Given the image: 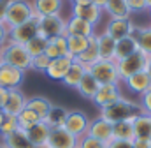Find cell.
<instances>
[{
	"instance_id": "cell-18",
	"label": "cell",
	"mask_w": 151,
	"mask_h": 148,
	"mask_svg": "<svg viewBox=\"0 0 151 148\" xmlns=\"http://www.w3.org/2000/svg\"><path fill=\"white\" fill-rule=\"evenodd\" d=\"M65 36H79V37H91L95 36V27L81 18L70 16L67 21V30Z\"/></svg>"
},
{
	"instance_id": "cell-19",
	"label": "cell",
	"mask_w": 151,
	"mask_h": 148,
	"mask_svg": "<svg viewBox=\"0 0 151 148\" xmlns=\"http://www.w3.org/2000/svg\"><path fill=\"white\" fill-rule=\"evenodd\" d=\"M49 132H51V129L40 120V122L35 123L32 129L27 131V136H28L30 143L35 148H46L47 147V139H49Z\"/></svg>"
},
{
	"instance_id": "cell-23",
	"label": "cell",
	"mask_w": 151,
	"mask_h": 148,
	"mask_svg": "<svg viewBox=\"0 0 151 148\" xmlns=\"http://www.w3.org/2000/svg\"><path fill=\"white\" fill-rule=\"evenodd\" d=\"M63 0H34L32 7L37 16H53L60 14Z\"/></svg>"
},
{
	"instance_id": "cell-38",
	"label": "cell",
	"mask_w": 151,
	"mask_h": 148,
	"mask_svg": "<svg viewBox=\"0 0 151 148\" xmlns=\"http://www.w3.org/2000/svg\"><path fill=\"white\" fill-rule=\"evenodd\" d=\"M49 62H51V58L46 57V55L42 53V55H39V57H34V58H32V65H30V69H32V71H37V73H46Z\"/></svg>"
},
{
	"instance_id": "cell-43",
	"label": "cell",
	"mask_w": 151,
	"mask_h": 148,
	"mask_svg": "<svg viewBox=\"0 0 151 148\" xmlns=\"http://www.w3.org/2000/svg\"><path fill=\"white\" fill-rule=\"evenodd\" d=\"M7 39H9V28L4 23H0V48L7 42Z\"/></svg>"
},
{
	"instance_id": "cell-8",
	"label": "cell",
	"mask_w": 151,
	"mask_h": 148,
	"mask_svg": "<svg viewBox=\"0 0 151 148\" xmlns=\"http://www.w3.org/2000/svg\"><path fill=\"white\" fill-rule=\"evenodd\" d=\"M88 127H90V118L83 111H69L67 120L63 123L65 131H69L72 136L81 139V138H84L88 134Z\"/></svg>"
},
{
	"instance_id": "cell-26",
	"label": "cell",
	"mask_w": 151,
	"mask_h": 148,
	"mask_svg": "<svg viewBox=\"0 0 151 148\" xmlns=\"http://www.w3.org/2000/svg\"><path fill=\"white\" fill-rule=\"evenodd\" d=\"M4 147L5 148H35L30 143V139L27 136V131H23V129H18L12 134L5 136L4 138Z\"/></svg>"
},
{
	"instance_id": "cell-22",
	"label": "cell",
	"mask_w": 151,
	"mask_h": 148,
	"mask_svg": "<svg viewBox=\"0 0 151 148\" xmlns=\"http://www.w3.org/2000/svg\"><path fill=\"white\" fill-rule=\"evenodd\" d=\"M134 136L137 139H151V115L141 113L132 120Z\"/></svg>"
},
{
	"instance_id": "cell-33",
	"label": "cell",
	"mask_w": 151,
	"mask_h": 148,
	"mask_svg": "<svg viewBox=\"0 0 151 148\" xmlns=\"http://www.w3.org/2000/svg\"><path fill=\"white\" fill-rule=\"evenodd\" d=\"M67 37V49H69V55L70 57H79L84 49H86V46H88V41H90V37H79V36H65Z\"/></svg>"
},
{
	"instance_id": "cell-34",
	"label": "cell",
	"mask_w": 151,
	"mask_h": 148,
	"mask_svg": "<svg viewBox=\"0 0 151 148\" xmlns=\"http://www.w3.org/2000/svg\"><path fill=\"white\" fill-rule=\"evenodd\" d=\"M134 37L137 41V46L142 53L151 57V27L150 28H135Z\"/></svg>"
},
{
	"instance_id": "cell-16",
	"label": "cell",
	"mask_w": 151,
	"mask_h": 148,
	"mask_svg": "<svg viewBox=\"0 0 151 148\" xmlns=\"http://www.w3.org/2000/svg\"><path fill=\"white\" fill-rule=\"evenodd\" d=\"M27 108V97L25 94L19 90V88H14V90H9V97L5 101V106H4V115H9V116H18L21 111Z\"/></svg>"
},
{
	"instance_id": "cell-50",
	"label": "cell",
	"mask_w": 151,
	"mask_h": 148,
	"mask_svg": "<svg viewBox=\"0 0 151 148\" xmlns=\"http://www.w3.org/2000/svg\"><path fill=\"white\" fill-rule=\"evenodd\" d=\"M144 2H146V7H148V9H151V0H144Z\"/></svg>"
},
{
	"instance_id": "cell-49",
	"label": "cell",
	"mask_w": 151,
	"mask_h": 148,
	"mask_svg": "<svg viewBox=\"0 0 151 148\" xmlns=\"http://www.w3.org/2000/svg\"><path fill=\"white\" fill-rule=\"evenodd\" d=\"M4 118H5V115H4V111L0 110V127H2V123H4Z\"/></svg>"
},
{
	"instance_id": "cell-32",
	"label": "cell",
	"mask_w": 151,
	"mask_h": 148,
	"mask_svg": "<svg viewBox=\"0 0 151 148\" xmlns=\"http://www.w3.org/2000/svg\"><path fill=\"white\" fill-rule=\"evenodd\" d=\"M51 102H49V99H46V97H32V99H27V108L28 110H32L34 113H37L39 116H40V120H44L46 118V115L49 113L51 110Z\"/></svg>"
},
{
	"instance_id": "cell-36",
	"label": "cell",
	"mask_w": 151,
	"mask_h": 148,
	"mask_svg": "<svg viewBox=\"0 0 151 148\" xmlns=\"http://www.w3.org/2000/svg\"><path fill=\"white\" fill-rule=\"evenodd\" d=\"M46 46H47V39L42 36H35L32 41H28L27 44H25V48H27V51H28V55L34 58V57H39V55H42L44 51H46Z\"/></svg>"
},
{
	"instance_id": "cell-52",
	"label": "cell",
	"mask_w": 151,
	"mask_h": 148,
	"mask_svg": "<svg viewBox=\"0 0 151 148\" xmlns=\"http://www.w3.org/2000/svg\"><path fill=\"white\" fill-rule=\"evenodd\" d=\"M72 2H81V0H72Z\"/></svg>"
},
{
	"instance_id": "cell-27",
	"label": "cell",
	"mask_w": 151,
	"mask_h": 148,
	"mask_svg": "<svg viewBox=\"0 0 151 148\" xmlns=\"http://www.w3.org/2000/svg\"><path fill=\"white\" fill-rule=\"evenodd\" d=\"M99 83H97V79L90 74V71H86L84 76H83V79H81V83L77 85V92L84 97V99H90V101H93V97H95V94H97V90H99Z\"/></svg>"
},
{
	"instance_id": "cell-25",
	"label": "cell",
	"mask_w": 151,
	"mask_h": 148,
	"mask_svg": "<svg viewBox=\"0 0 151 148\" xmlns=\"http://www.w3.org/2000/svg\"><path fill=\"white\" fill-rule=\"evenodd\" d=\"M67 115H69V111L65 110V108H62V106H51L49 113L46 115V118L42 122L49 129H60V127H63V123L67 120Z\"/></svg>"
},
{
	"instance_id": "cell-54",
	"label": "cell",
	"mask_w": 151,
	"mask_h": 148,
	"mask_svg": "<svg viewBox=\"0 0 151 148\" xmlns=\"http://www.w3.org/2000/svg\"><path fill=\"white\" fill-rule=\"evenodd\" d=\"M150 12H151V9H150Z\"/></svg>"
},
{
	"instance_id": "cell-42",
	"label": "cell",
	"mask_w": 151,
	"mask_h": 148,
	"mask_svg": "<svg viewBox=\"0 0 151 148\" xmlns=\"http://www.w3.org/2000/svg\"><path fill=\"white\" fill-rule=\"evenodd\" d=\"M107 148H134L132 141H119V139H113L111 143H107Z\"/></svg>"
},
{
	"instance_id": "cell-28",
	"label": "cell",
	"mask_w": 151,
	"mask_h": 148,
	"mask_svg": "<svg viewBox=\"0 0 151 148\" xmlns=\"http://www.w3.org/2000/svg\"><path fill=\"white\" fill-rule=\"evenodd\" d=\"M137 49H139V46H137L135 37H134V36L125 37V39H121V41H118V42H116V53H114V58H116V60L127 58V57L134 55Z\"/></svg>"
},
{
	"instance_id": "cell-11",
	"label": "cell",
	"mask_w": 151,
	"mask_h": 148,
	"mask_svg": "<svg viewBox=\"0 0 151 148\" xmlns=\"http://www.w3.org/2000/svg\"><path fill=\"white\" fill-rule=\"evenodd\" d=\"M121 99H123V95H121L118 83H111V85H100L99 86V90L93 97V102L102 110V108H107V106H111Z\"/></svg>"
},
{
	"instance_id": "cell-29",
	"label": "cell",
	"mask_w": 151,
	"mask_h": 148,
	"mask_svg": "<svg viewBox=\"0 0 151 148\" xmlns=\"http://www.w3.org/2000/svg\"><path fill=\"white\" fill-rule=\"evenodd\" d=\"M113 139H119V141H134V125L132 120H123L113 123Z\"/></svg>"
},
{
	"instance_id": "cell-31",
	"label": "cell",
	"mask_w": 151,
	"mask_h": 148,
	"mask_svg": "<svg viewBox=\"0 0 151 148\" xmlns=\"http://www.w3.org/2000/svg\"><path fill=\"white\" fill-rule=\"evenodd\" d=\"M104 11L109 12L111 20L113 18H130V14H132L130 9H128L127 0H107Z\"/></svg>"
},
{
	"instance_id": "cell-12",
	"label": "cell",
	"mask_w": 151,
	"mask_h": 148,
	"mask_svg": "<svg viewBox=\"0 0 151 148\" xmlns=\"http://www.w3.org/2000/svg\"><path fill=\"white\" fill-rule=\"evenodd\" d=\"M23 79H25V71L12 67L9 64L0 65V86H4L7 90H14V88H19Z\"/></svg>"
},
{
	"instance_id": "cell-7",
	"label": "cell",
	"mask_w": 151,
	"mask_h": 148,
	"mask_svg": "<svg viewBox=\"0 0 151 148\" xmlns=\"http://www.w3.org/2000/svg\"><path fill=\"white\" fill-rule=\"evenodd\" d=\"M37 34H39V16L35 14V16H34L32 20H28L27 23L11 28V30H9V41L25 46L28 41H32Z\"/></svg>"
},
{
	"instance_id": "cell-5",
	"label": "cell",
	"mask_w": 151,
	"mask_h": 148,
	"mask_svg": "<svg viewBox=\"0 0 151 148\" xmlns=\"http://www.w3.org/2000/svg\"><path fill=\"white\" fill-rule=\"evenodd\" d=\"M88 71L97 79L99 85H111L119 81V74L114 60H99L91 67H88Z\"/></svg>"
},
{
	"instance_id": "cell-15",
	"label": "cell",
	"mask_w": 151,
	"mask_h": 148,
	"mask_svg": "<svg viewBox=\"0 0 151 148\" xmlns=\"http://www.w3.org/2000/svg\"><path fill=\"white\" fill-rule=\"evenodd\" d=\"M77 145H79V139L76 136H72L69 131H65L63 127L51 129L49 139H47L49 148H77Z\"/></svg>"
},
{
	"instance_id": "cell-41",
	"label": "cell",
	"mask_w": 151,
	"mask_h": 148,
	"mask_svg": "<svg viewBox=\"0 0 151 148\" xmlns=\"http://www.w3.org/2000/svg\"><path fill=\"white\" fill-rule=\"evenodd\" d=\"M127 4H128L130 12H137V11H144V9H148L144 0H127Z\"/></svg>"
},
{
	"instance_id": "cell-37",
	"label": "cell",
	"mask_w": 151,
	"mask_h": 148,
	"mask_svg": "<svg viewBox=\"0 0 151 148\" xmlns=\"http://www.w3.org/2000/svg\"><path fill=\"white\" fill-rule=\"evenodd\" d=\"M18 129H19V125H18V118H16V116H9V115H5L4 123H2V127H0V136L5 138V136L12 134V132L18 131Z\"/></svg>"
},
{
	"instance_id": "cell-21",
	"label": "cell",
	"mask_w": 151,
	"mask_h": 148,
	"mask_svg": "<svg viewBox=\"0 0 151 148\" xmlns=\"http://www.w3.org/2000/svg\"><path fill=\"white\" fill-rule=\"evenodd\" d=\"M97 44H99V58L100 60H114V53H116V41L113 37H109L106 32H102L100 36H97Z\"/></svg>"
},
{
	"instance_id": "cell-53",
	"label": "cell",
	"mask_w": 151,
	"mask_h": 148,
	"mask_svg": "<svg viewBox=\"0 0 151 148\" xmlns=\"http://www.w3.org/2000/svg\"><path fill=\"white\" fill-rule=\"evenodd\" d=\"M0 65H2V58H0Z\"/></svg>"
},
{
	"instance_id": "cell-30",
	"label": "cell",
	"mask_w": 151,
	"mask_h": 148,
	"mask_svg": "<svg viewBox=\"0 0 151 148\" xmlns=\"http://www.w3.org/2000/svg\"><path fill=\"white\" fill-rule=\"evenodd\" d=\"M88 69L84 67V65H81L79 62H76L72 64V67L69 69V73L65 74V78L62 79V85H65V86H69V88H77V85L81 83V79H83V76L86 73Z\"/></svg>"
},
{
	"instance_id": "cell-6",
	"label": "cell",
	"mask_w": 151,
	"mask_h": 148,
	"mask_svg": "<svg viewBox=\"0 0 151 148\" xmlns=\"http://www.w3.org/2000/svg\"><path fill=\"white\" fill-rule=\"evenodd\" d=\"M65 30H67V21L60 14L39 16V36L53 39V37L65 36Z\"/></svg>"
},
{
	"instance_id": "cell-1",
	"label": "cell",
	"mask_w": 151,
	"mask_h": 148,
	"mask_svg": "<svg viewBox=\"0 0 151 148\" xmlns=\"http://www.w3.org/2000/svg\"><path fill=\"white\" fill-rule=\"evenodd\" d=\"M144 113L139 102H134V101H128V99H121L118 102H114L107 108H102L100 111V118L111 122V123H118V122H123V120H134L137 115Z\"/></svg>"
},
{
	"instance_id": "cell-2",
	"label": "cell",
	"mask_w": 151,
	"mask_h": 148,
	"mask_svg": "<svg viewBox=\"0 0 151 148\" xmlns=\"http://www.w3.org/2000/svg\"><path fill=\"white\" fill-rule=\"evenodd\" d=\"M0 58H2V64H9L12 67H18L21 71H28L30 65H32V57L28 55L27 48L23 44H18V42H12L7 39V42L0 48Z\"/></svg>"
},
{
	"instance_id": "cell-44",
	"label": "cell",
	"mask_w": 151,
	"mask_h": 148,
	"mask_svg": "<svg viewBox=\"0 0 151 148\" xmlns=\"http://www.w3.org/2000/svg\"><path fill=\"white\" fill-rule=\"evenodd\" d=\"M134 148H151V139H134L132 141Z\"/></svg>"
},
{
	"instance_id": "cell-4",
	"label": "cell",
	"mask_w": 151,
	"mask_h": 148,
	"mask_svg": "<svg viewBox=\"0 0 151 148\" xmlns=\"http://www.w3.org/2000/svg\"><path fill=\"white\" fill-rule=\"evenodd\" d=\"M146 62H148V55L142 53L141 49H137L134 55L127 57V58H121V60H116V67H118V74H119V79H127L128 76L139 73V71H146Z\"/></svg>"
},
{
	"instance_id": "cell-51",
	"label": "cell",
	"mask_w": 151,
	"mask_h": 148,
	"mask_svg": "<svg viewBox=\"0 0 151 148\" xmlns=\"http://www.w3.org/2000/svg\"><path fill=\"white\" fill-rule=\"evenodd\" d=\"M0 148H5V147H4V143H2V145H0Z\"/></svg>"
},
{
	"instance_id": "cell-9",
	"label": "cell",
	"mask_w": 151,
	"mask_h": 148,
	"mask_svg": "<svg viewBox=\"0 0 151 148\" xmlns=\"http://www.w3.org/2000/svg\"><path fill=\"white\" fill-rule=\"evenodd\" d=\"M135 25L132 23L130 18H113L109 23H107V28H106V34L109 37H113L114 41H121L125 37L134 36L135 32Z\"/></svg>"
},
{
	"instance_id": "cell-39",
	"label": "cell",
	"mask_w": 151,
	"mask_h": 148,
	"mask_svg": "<svg viewBox=\"0 0 151 148\" xmlns=\"http://www.w3.org/2000/svg\"><path fill=\"white\" fill-rule=\"evenodd\" d=\"M77 148H107V145H106V143H102V141H99V139H95V138L84 136V138H81V139H79Z\"/></svg>"
},
{
	"instance_id": "cell-45",
	"label": "cell",
	"mask_w": 151,
	"mask_h": 148,
	"mask_svg": "<svg viewBox=\"0 0 151 148\" xmlns=\"http://www.w3.org/2000/svg\"><path fill=\"white\" fill-rule=\"evenodd\" d=\"M7 5H9V0H0V23H4V21H5Z\"/></svg>"
},
{
	"instance_id": "cell-14",
	"label": "cell",
	"mask_w": 151,
	"mask_h": 148,
	"mask_svg": "<svg viewBox=\"0 0 151 148\" xmlns=\"http://www.w3.org/2000/svg\"><path fill=\"white\" fill-rule=\"evenodd\" d=\"M90 138H95L102 143H111L113 141V123L104 120V118H97V120H90V127H88V134Z\"/></svg>"
},
{
	"instance_id": "cell-40",
	"label": "cell",
	"mask_w": 151,
	"mask_h": 148,
	"mask_svg": "<svg viewBox=\"0 0 151 148\" xmlns=\"http://www.w3.org/2000/svg\"><path fill=\"white\" fill-rule=\"evenodd\" d=\"M141 108L146 115H151V88L141 95Z\"/></svg>"
},
{
	"instance_id": "cell-20",
	"label": "cell",
	"mask_w": 151,
	"mask_h": 148,
	"mask_svg": "<svg viewBox=\"0 0 151 148\" xmlns=\"http://www.w3.org/2000/svg\"><path fill=\"white\" fill-rule=\"evenodd\" d=\"M100 58H99V44H97V34L95 36L90 37V41H88V46H86V49L79 55V57H76V62H79L81 65H84L86 69L88 67H91L95 62H99Z\"/></svg>"
},
{
	"instance_id": "cell-46",
	"label": "cell",
	"mask_w": 151,
	"mask_h": 148,
	"mask_svg": "<svg viewBox=\"0 0 151 148\" xmlns=\"http://www.w3.org/2000/svg\"><path fill=\"white\" fill-rule=\"evenodd\" d=\"M7 97H9V90H7V88H4V86H0V110H4Z\"/></svg>"
},
{
	"instance_id": "cell-55",
	"label": "cell",
	"mask_w": 151,
	"mask_h": 148,
	"mask_svg": "<svg viewBox=\"0 0 151 148\" xmlns=\"http://www.w3.org/2000/svg\"><path fill=\"white\" fill-rule=\"evenodd\" d=\"M46 148H49V147H46Z\"/></svg>"
},
{
	"instance_id": "cell-47",
	"label": "cell",
	"mask_w": 151,
	"mask_h": 148,
	"mask_svg": "<svg viewBox=\"0 0 151 148\" xmlns=\"http://www.w3.org/2000/svg\"><path fill=\"white\" fill-rule=\"evenodd\" d=\"M90 2H93L97 7H100L102 11H104V7H106V4H107V0H90Z\"/></svg>"
},
{
	"instance_id": "cell-48",
	"label": "cell",
	"mask_w": 151,
	"mask_h": 148,
	"mask_svg": "<svg viewBox=\"0 0 151 148\" xmlns=\"http://www.w3.org/2000/svg\"><path fill=\"white\" fill-rule=\"evenodd\" d=\"M146 73L151 76V57H148V62H146Z\"/></svg>"
},
{
	"instance_id": "cell-35",
	"label": "cell",
	"mask_w": 151,
	"mask_h": 148,
	"mask_svg": "<svg viewBox=\"0 0 151 148\" xmlns=\"http://www.w3.org/2000/svg\"><path fill=\"white\" fill-rule=\"evenodd\" d=\"M16 118H18V125H19V129H23V131L32 129L35 123L40 122V116H39L37 113H34L32 110H28V108H25V110L21 111Z\"/></svg>"
},
{
	"instance_id": "cell-24",
	"label": "cell",
	"mask_w": 151,
	"mask_h": 148,
	"mask_svg": "<svg viewBox=\"0 0 151 148\" xmlns=\"http://www.w3.org/2000/svg\"><path fill=\"white\" fill-rule=\"evenodd\" d=\"M44 55L49 57L51 60H53V58H58V57H65V55H69V49H67V37L60 36V37L47 39V46H46Z\"/></svg>"
},
{
	"instance_id": "cell-13",
	"label": "cell",
	"mask_w": 151,
	"mask_h": 148,
	"mask_svg": "<svg viewBox=\"0 0 151 148\" xmlns=\"http://www.w3.org/2000/svg\"><path fill=\"white\" fill-rule=\"evenodd\" d=\"M74 64V57L70 55H65V57H58V58H53L46 69V76L53 81H62L65 78V74L69 73V69L72 67Z\"/></svg>"
},
{
	"instance_id": "cell-10",
	"label": "cell",
	"mask_w": 151,
	"mask_h": 148,
	"mask_svg": "<svg viewBox=\"0 0 151 148\" xmlns=\"http://www.w3.org/2000/svg\"><path fill=\"white\" fill-rule=\"evenodd\" d=\"M100 14H102V9L97 7V5H95L93 2H90V0H81V2H74V4H72V16L81 18V20L91 23L93 27L99 23Z\"/></svg>"
},
{
	"instance_id": "cell-17",
	"label": "cell",
	"mask_w": 151,
	"mask_h": 148,
	"mask_svg": "<svg viewBox=\"0 0 151 148\" xmlns=\"http://www.w3.org/2000/svg\"><path fill=\"white\" fill-rule=\"evenodd\" d=\"M125 85H127V88H128L132 94L142 95V94H146L151 88V76L146 73V71H139V73L128 76V78L125 79Z\"/></svg>"
},
{
	"instance_id": "cell-3",
	"label": "cell",
	"mask_w": 151,
	"mask_h": 148,
	"mask_svg": "<svg viewBox=\"0 0 151 148\" xmlns=\"http://www.w3.org/2000/svg\"><path fill=\"white\" fill-rule=\"evenodd\" d=\"M34 16H35V12H34V7H32L30 2H27V0H9L4 25L11 30L18 25L27 23Z\"/></svg>"
}]
</instances>
